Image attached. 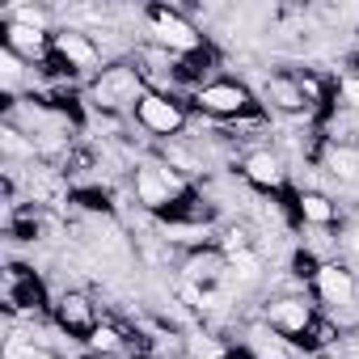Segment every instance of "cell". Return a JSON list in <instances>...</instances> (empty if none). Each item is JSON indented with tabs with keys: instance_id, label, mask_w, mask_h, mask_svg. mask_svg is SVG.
<instances>
[{
	"instance_id": "cell-10",
	"label": "cell",
	"mask_w": 359,
	"mask_h": 359,
	"mask_svg": "<svg viewBox=\"0 0 359 359\" xmlns=\"http://www.w3.org/2000/svg\"><path fill=\"white\" fill-rule=\"evenodd\" d=\"M241 177H245L254 191L275 195V191L287 187V165H283L279 152H271V148H254V152L241 156Z\"/></svg>"
},
{
	"instance_id": "cell-16",
	"label": "cell",
	"mask_w": 359,
	"mask_h": 359,
	"mask_svg": "<svg viewBox=\"0 0 359 359\" xmlns=\"http://www.w3.org/2000/svg\"><path fill=\"white\" fill-rule=\"evenodd\" d=\"M245 346H250L254 359H292V342L279 338L271 325H254V330L245 334Z\"/></svg>"
},
{
	"instance_id": "cell-24",
	"label": "cell",
	"mask_w": 359,
	"mask_h": 359,
	"mask_svg": "<svg viewBox=\"0 0 359 359\" xmlns=\"http://www.w3.org/2000/svg\"><path fill=\"white\" fill-rule=\"evenodd\" d=\"M342 102L359 110V76H346V81H342Z\"/></svg>"
},
{
	"instance_id": "cell-6",
	"label": "cell",
	"mask_w": 359,
	"mask_h": 359,
	"mask_svg": "<svg viewBox=\"0 0 359 359\" xmlns=\"http://www.w3.org/2000/svg\"><path fill=\"white\" fill-rule=\"evenodd\" d=\"M262 325H271L279 338L296 342V338H304V334L317 330V304L309 296H296V292L271 296L266 309H262Z\"/></svg>"
},
{
	"instance_id": "cell-12",
	"label": "cell",
	"mask_w": 359,
	"mask_h": 359,
	"mask_svg": "<svg viewBox=\"0 0 359 359\" xmlns=\"http://www.w3.org/2000/svg\"><path fill=\"white\" fill-rule=\"evenodd\" d=\"M182 275H187V283H191V287L212 292L220 279H229V258H224L220 250H212V245L191 250V254H187V262H182Z\"/></svg>"
},
{
	"instance_id": "cell-3",
	"label": "cell",
	"mask_w": 359,
	"mask_h": 359,
	"mask_svg": "<svg viewBox=\"0 0 359 359\" xmlns=\"http://www.w3.org/2000/svg\"><path fill=\"white\" fill-rule=\"evenodd\" d=\"M131 191H135V203L148 212H165L169 203L191 195L182 169H173L169 161H140L131 169Z\"/></svg>"
},
{
	"instance_id": "cell-17",
	"label": "cell",
	"mask_w": 359,
	"mask_h": 359,
	"mask_svg": "<svg viewBox=\"0 0 359 359\" xmlns=\"http://www.w3.org/2000/svg\"><path fill=\"white\" fill-rule=\"evenodd\" d=\"M325 169H330V177H338V182L359 187V148L355 144H330L325 148Z\"/></svg>"
},
{
	"instance_id": "cell-9",
	"label": "cell",
	"mask_w": 359,
	"mask_h": 359,
	"mask_svg": "<svg viewBox=\"0 0 359 359\" xmlns=\"http://www.w3.org/2000/svg\"><path fill=\"white\" fill-rule=\"evenodd\" d=\"M51 317H55V325H60V334H68V338H89L97 325H102V317H97V304H93V296L89 292H60L55 296V304H51Z\"/></svg>"
},
{
	"instance_id": "cell-26",
	"label": "cell",
	"mask_w": 359,
	"mask_h": 359,
	"mask_svg": "<svg viewBox=\"0 0 359 359\" xmlns=\"http://www.w3.org/2000/svg\"><path fill=\"white\" fill-rule=\"evenodd\" d=\"M43 359H55V355H43Z\"/></svg>"
},
{
	"instance_id": "cell-22",
	"label": "cell",
	"mask_w": 359,
	"mask_h": 359,
	"mask_svg": "<svg viewBox=\"0 0 359 359\" xmlns=\"http://www.w3.org/2000/svg\"><path fill=\"white\" fill-rule=\"evenodd\" d=\"M296 81H300V89H304V97H309L313 106L325 102V81H321L317 72H296Z\"/></svg>"
},
{
	"instance_id": "cell-7",
	"label": "cell",
	"mask_w": 359,
	"mask_h": 359,
	"mask_svg": "<svg viewBox=\"0 0 359 359\" xmlns=\"http://www.w3.org/2000/svg\"><path fill=\"white\" fill-rule=\"evenodd\" d=\"M51 60L64 64V68L76 72V76H97V72L106 68V64H102V47L93 43V34L72 30V26H64V30L51 34Z\"/></svg>"
},
{
	"instance_id": "cell-4",
	"label": "cell",
	"mask_w": 359,
	"mask_h": 359,
	"mask_svg": "<svg viewBox=\"0 0 359 359\" xmlns=\"http://www.w3.org/2000/svg\"><path fill=\"white\" fill-rule=\"evenodd\" d=\"M131 118H135V127L148 131L152 140H173V135H182L187 123H191L187 106L177 102L173 93H165V89H148V93L135 102Z\"/></svg>"
},
{
	"instance_id": "cell-13",
	"label": "cell",
	"mask_w": 359,
	"mask_h": 359,
	"mask_svg": "<svg viewBox=\"0 0 359 359\" xmlns=\"http://www.w3.org/2000/svg\"><path fill=\"white\" fill-rule=\"evenodd\" d=\"M262 97H266V106H275V110H283V114H309V110H313V102L304 97L296 72H279V76H271V81L262 85Z\"/></svg>"
},
{
	"instance_id": "cell-5",
	"label": "cell",
	"mask_w": 359,
	"mask_h": 359,
	"mask_svg": "<svg viewBox=\"0 0 359 359\" xmlns=\"http://www.w3.org/2000/svg\"><path fill=\"white\" fill-rule=\"evenodd\" d=\"M195 110L199 114H208V118H224V123H241V118H250L254 114V93L241 85V81H229V76H220V81H203L199 89H195Z\"/></svg>"
},
{
	"instance_id": "cell-14",
	"label": "cell",
	"mask_w": 359,
	"mask_h": 359,
	"mask_svg": "<svg viewBox=\"0 0 359 359\" xmlns=\"http://www.w3.org/2000/svg\"><path fill=\"white\" fill-rule=\"evenodd\" d=\"M296 216H300L304 224H313V229H330V224L338 220V208H334L321 191H300V195H296Z\"/></svg>"
},
{
	"instance_id": "cell-21",
	"label": "cell",
	"mask_w": 359,
	"mask_h": 359,
	"mask_svg": "<svg viewBox=\"0 0 359 359\" xmlns=\"http://www.w3.org/2000/svg\"><path fill=\"white\" fill-rule=\"evenodd\" d=\"M229 279H237V283H258V279H262V258H258L254 250L233 254V258H229Z\"/></svg>"
},
{
	"instance_id": "cell-15",
	"label": "cell",
	"mask_w": 359,
	"mask_h": 359,
	"mask_svg": "<svg viewBox=\"0 0 359 359\" xmlns=\"http://www.w3.org/2000/svg\"><path fill=\"white\" fill-rule=\"evenodd\" d=\"M0 152H5L9 165H18V161H34V156H39V144H34L30 131H22V127L9 118L5 127H0Z\"/></svg>"
},
{
	"instance_id": "cell-8",
	"label": "cell",
	"mask_w": 359,
	"mask_h": 359,
	"mask_svg": "<svg viewBox=\"0 0 359 359\" xmlns=\"http://www.w3.org/2000/svg\"><path fill=\"white\" fill-rule=\"evenodd\" d=\"M313 296L330 313H351L359 304V279L346 262H321L313 271Z\"/></svg>"
},
{
	"instance_id": "cell-20",
	"label": "cell",
	"mask_w": 359,
	"mask_h": 359,
	"mask_svg": "<svg viewBox=\"0 0 359 359\" xmlns=\"http://www.w3.org/2000/svg\"><path fill=\"white\" fill-rule=\"evenodd\" d=\"M85 346L93 351V355H118L123 346H127V338H123V330L118 325H110V321H102L89 338H85Z\"/></svg>"
},
{
	"instance_id": "cell-19",
	"label": "cell",
	"mask_w": 359,
	"mask_h": 359,
	"mask_svg": "<svg viewBox=\"0 0 359 359\" xmlns=\"http://www.w3.org/2000/svg\"><path fill=\"white\" fill-rule=\"evenodd\" d=\"M26 72H30V64L22 55H13L9 47H0V85H5V93H18L26 85Z\"/></svg>"
},
{
	"instance_id": "cell-2",
	"label": "cell",
	"mask_w": 359,
	"mask_h": 359,
	"mask_svg": "<svg viewBox=\"0 0 359 359\" xmlns=\"http://www.w3.org/2000/svg\"><path fill=\"white\" fill-rule=\"evenodd\" d=\"M144 34L152 47L177 55V60H191L203 51V34L199 26L182 13V9H169V5H148L144 9Z\"/></svg>"
},
{
	"instance_id": "cell-11",
	"label": "cell",
	"mask_w": 359,
	"mask_h": 359,
	"mask_svg": "<svg viewBox=\"0 0 359 359\" xmlns=\"http://www.w3.org/2000/svg\"><path fill=\"white\" fill-rule=\"evenodd\" d=\"M0 34H5V47H9L13 55H22L26 64L51 60V34H47L43 26H26V22H9V18H5Z\"/></svg>"
},
{
	"instance_id": "cell-1",
	"label": "cell",
	"mask_w": 359,
	"mask_h": 359,
	"mask_svg": "<svg viewBox=\"0 0 359 359\" xmlns=\"http://www.w3.org/2000/svg\"><path fill=\"white\" fill-rule=\"evenodd\" d=\"M144 93H148V81H144V72H140L135 64H106V68L89 81V89H85L89 106H93L97 114L135 110V102H140Z\"/></svg>"
},
{
	"instance_id": "cell-18",
	"label": "cell",
	"mask_w": 359,
	"mask_h": 359,
	"mask_svg": "<svg viewBox=\"0 0 359 359\" xmlns=\"http://www.w3.org/2000/svg\"><path fill=\"white\" fill-rule=\"evenodd\" d=\"M208 224H195V220H165L161 224V241L169 245H187V250H203L208 245Z\"/></svg>"
},
{
	"instance_id": "cell-23",
	"label": "cell",
	"mask_w": 359,
	"mask_h": 359,
	"mask_svg": "<svg viewBox=\"0 0 359 359\" xmlns=\"http://www.w3.org/2000/svg\"><path fill=\"white\" fill-rule=\"evenodd\" d=\"M5 18H9V22H26V26H43V30H47V13H43L39 5H18V9H9Z\"/></svg>"
},
{
	"instance_id": "cell-25",
	"label": "cell",
	"mask_w": 359,
	"mask_h": 359,
	"mask_svg": "<svg viewBox=\"0 0 359 359\" xmlns=\"http://www.w3.org/2000/svg\"><path fill=\"white\" fill-rule=\"evenodd\" d=\"M342 245H346V250H351V254H359V229H351V233H346V237H342Z\"/></svg>"
}]
</instances>
